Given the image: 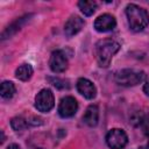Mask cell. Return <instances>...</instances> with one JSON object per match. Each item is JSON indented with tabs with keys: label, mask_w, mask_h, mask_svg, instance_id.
<instances>
[{
	"label": "cell",
	"mask_w": 149,
	"mask_h": 149,
	"mask_svg": "<svg viewBox=\"0 0 149 149\" xmlns=\"http://www.w3.org/2000/svg\"><path fill=\"white\" fill-rule=\"evenodd\" d=\"M29 16H30V15H26V16H23V17L17 19L16 21H14L9 27H7V28L3 30V33L1 34V38H2V40L8 38V37H9V36H12L13 34H15L17 30H20V29H21V27L24 24V22H26L27 17L29 19Z\"/></svg>",
	"instance_id": "cell-12"
},
{
	"label": "cell",
	"mask_w": 149,
	"mask_h": 149,
	"mask_svg": "<svg viewBox=\"0 0 149 149\" xmlns=\"http://www.w3.org/2000/svg\"><path fill=\"white\" fill-rule=\"evenodd\" d=\"M78 104L73 97H65L61 100L58 106V114L62 118H71L76 114Z\"/></svg>",
	"instance_id": "cell-6"
},
{
	"label": "cell",
	"mask_w": 149,
	"mask_h": 149,
	"mask_svg": "<svg viewBox=\"0 0 149 149\" xmlns=\"http://www.w3.org/2000/svg\"><path fill=\"white\" fill-rule=\"evenodd\" d=\"M126 15L128 19L129 28L134 31L143 30L149 23V15L147 10L139 7L137 5L129 3L126 7Z\"/></svg>",
	"instance_id": "cell-2"
},
{
	"label": "cell",
	"mask_w": 149,
	"mask_h": 149,
	"mask_svg": "<svg viewBox=\"0 0 149 149\" xmlns=\"http://www.w3.org/2000/svg\"><path fill=\"white\" fill-rule=\"evenodd\" d=\"M49 65H50V69L56 73H61V72L65 71L68 68V59H66L65 55L63 54V51H61V50L54 51L50 56Z\"/></svg>",
	"instance_id": "cell-7"
},
{
	"label": "cell",
	"mask_w": 149,
	"mask_h": 149,
	"mask_svg": "<svg viewBox=\"0 0 149 149\" xmlns=\"http://www.w3.org/2000/svg\"><path fill=\"white\" fill-rule=\"evenodd\" d=\"M140 126H141V128H142L144 135H147V136L149 137V115H144V116H143V119H142Z\"/></svg>",
	"instance_id": "cell-18"
},
{
	"label": "cell",
	"mask_w": 149,
	"mask_h": 149,
	"mask_svg": "<svg viewBox=\"0 0 149 149\" xmlns=\"http://www.w3.org/2000/svg\"><path fill=\"white\" fill-rule=\"evenodd\" d=\"M146 79V74L143 71L134 70V69H123L119 70L114 74V80L116 84L121 86H135L142 83Z\"/></svg>",
	"instance_id": "cell-3"
},
{
	"label": "cell",
	"mask_w": 149,
	"mask_h": 149,
	"mask_svg": "<svg viewBox=\"0 0 149 149\" xmlns=\"http://www.w3.org/2000/svg\"><path fill=\"white\" fill-rule=\"evenodd\" d=\"M140 149H149V141L144 144V146H142V147H140Z\"/></svg>",
	"instance_id": "cell-21"
},
{
	"label": "cell",
	"mask_w": 149,
	"mask_h": 149,
	"mask_svg": "<svg viewBox=\"0 0 149 149\" xmlns=\"http://www.w3.org/2000/svg\"><path fill=\"white\" fill-rule=\"evenodd\" d=\"M1 97L3 99H10L15 93V86L12 81H2L1 90H0Z\"/></svg>",
	"instance_id": "cell-15"
},
{
	"label": "cell",
	"mask_w": 149,
	"mask_h": 149,
	"mask_svg": "<svg viewBox=\"0 0 149 149\" xmlns=\"http://www.w3.org/2000/svg\"><path fill=\"white\" fill-rule=\"evenodd\" d=\"M7 149H21L17 144H10V146H8V148Z\"/></svg>",
	"instance_id": "cell-20"
},
{
	"label": "cell",
	"mask_w": 149,
	"mask_h": 149,
	"mask_svg": "<svg viewBox=\"0 0 149 149\" xmlns=\"http://www.w3.org/2000/svg\"><path fill=\"white\" fill-rule=\"evenodd\" d=\"M98 120H99V109L95 105H90L86 109V112L83 115V121L90 126V127H94L98 125Z\"/></svg>",
	"instance_id": "cell-11"
},
{
	"label": "cell",
	"mask_w": 149,
	"mask_h": 149,
	"mask_svg": "<svg viewBox=\"0 0 149 149\" xmlns=\"http://www.w3.org/2000/svg\"><path fill=\"white\" fill-rule=\"evenodd\" d=\"M38 149H42V148H38Z\"/></svg>",
	"instance_id": "cell-22"
},
{
	"label": "cell",
	"mask_w": 149,
	"mask_h": 149,
	"mask_svg": "<svg viewBox=\"0 0 149 149\" xmlns=\"http://www.w3.org/2000/svg\"><path fill=\"white\" fill-rule=\"evenodd\" d=\"M116 26V21L114 16L109 14H102L94 21V28L99 33H106L109 30H113Z\"/></svg>",
	"instance_id": "cell-8"
},
{
	"label": "cell",
	"mask_w": 149,
	"mask_h": 149,
	"mask_svg": "<svg viewBox=\"0 0 149 149\" xmlns=\"http://www.w3.org/2000/svg\"><path fill=\"white\" fill-rule=\"evenodd\" d=\"M28 125H29L28 123V120H26V119H23L21 116H16V118H13L10 120V126L16 132H20V130L26 129L28 127Z\"/></svg>",
	"instance_id": "cell-16"
},
{
	"label": "cell",
	"mask_w": 149,
	"mask_h": 149,
	"mask_svg": "<svg viewBox=\"0 0 149 149\" xmlns=\"http://www.w3.org/2000/svg\"><path fill=\"white\" fill-rule=\"evenodd\" d=\"M49 80L52 83V85L57 88H69V85L66 84L65 80L59 79V78H49Z\"/></svg>",
	"instance_id": "cell-17"
},
{
	"label": "cell",
	"mask_w": 149,
	"mask_h": 149,
	"mask_svg": "<svg viewBox=\"0 0 149 149\" xmlns=\"http://www.w3.org/2000/svg\"><path fill=\"white\" fill-rule=\"evenodd\" d=\"M85 22L81 17H79L78 15H72L66 22H65V26H64V33L68 37H72L73 35L78 34L81 28L84 27Z\"/></svg>",
	"instance_id": "cell-9"
},
{
	"label": "cell",
	"mask_w": 149,
	"mask_h": 149,
	"mask_svg": "<svg viewBox=\"0 0 149 149\" xmlns=\"http://www.w3.org/2000/svg\"><path fill=\"white\" fill-rule=\"evenodd\" d=\"M120 44L112 38H104L97 42L94 54L98 64L101 68H107L111 63L112 57L119 51Z\"/></svg>",
	"instance_id": "cell-1"
},
{
	"label": "cell",
	"mask_w": 149,
	"mask_h": 149,
	"mask_svg": "<svg viewBox=\"0 0 149 149\" xmlns=\"http://www.w3.org/2000/svg\"><path fill=\"white\" fill-rule=\"evenodd\" d=\"M78 7L81 10V13L86 16H91L95 9H97V2L94 1H87V0H83L78 2Z\"/></svg>",
	"instance_id": "cell-14"
},
{
	"label": "cell",
	"mask_w": 149,
	"mask_h": 149,
	"mask_svg": "<svg viewBox=\"0 0 149 149\" xmlns=\"http://www.w3.org/2000/svg\"><path fill=\"white\" fill-rule=\"evenodd\" d=\"M77 90L78 92L84 95L86 99H93L97 95V90L93 83L86 78H80L77 81Z\"/></svg>",
	"instance_id": "cell-10"
},
{
	"label": "cell",
	"mask_w": 149,
	"mask_h": 149,
	"mask_svg": "<svg viewBox=\"0 0 149 149\" xmlns=\"http://www.w3.org/2000/svg\"><path fill=\"white\" fill-rule=\"evenodd\" d=\"M143 92L146 93V95L149 97V81L144 84V86H143Z\"/></svg>",
	"instance_id": "cell-19"
},
{
	"label": "cell",
	"mask_w": 149,
	"mask_h": 149,
	"mask_svg": "<svg viewBox=\"0 0 149 149\" xmlns=\"http://www.w3.org/2000/svg\"><path fill=\"white\" fill-rule=\"evenodd\" d=\"M54 105H55V98H54V93L51 92V90L43 88L37 93L35 98V107L40 112L47 113L52 109Z\"/></svg>",
	"instance_id": "cell-4"
},
{
	"label": "cell",
	"mask_w": 149,
	"mask_h": 149,
	"mask_svg": "<svg viewBox=\"0 0 149 149\" xmlns=\"http://www.w3.org/2000/svg\"><path fill=\"white\" fill-rule=\"evenodd\" d=\"M33 72H34V70H33L31 65L24 63V64L20 65V66L16 69V71H15V76H16L17 79L26 81V80L30 79V77L33 76Z\"/></svg>",
	"instance_id": "cell-13"
},
{
	"label": "cell",
	"mask_w": 149,
	"mask_h": 149,
	"mask_svg": "<svg viewBox=\"0 0 149 149\" xmlns=\"http://www.w3.org/2000/svg\"><path fill=\"white\" fill-rule=\"evenodd\" d=\"M106 143L112 149H122L128 143V136L122 129L113 128L106 135Z\"/></svg>",
	"instance_id": "cell-5"
}]
</instances>
